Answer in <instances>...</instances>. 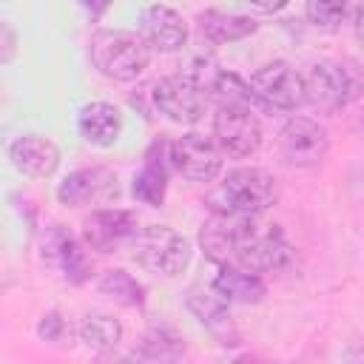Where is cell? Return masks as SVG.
<instances>
[{"label":"cell","instance_id":"6da1fadb","mask_svg":"<svg viewBox=\"0 0 364 364\" xmlns=\"http://www.w3.org/2000/svg\"><path fill=\"white\" fill-rule=\"evenodd\" d=\"M202 253L219 267H245L253 273L284 270L293 262V247L279 225L259 222V216L213 213L199 230Z\"/></svg>","mask_w":364,"mask_h":364},{"label":"cell","instance_id":"7a4b0ae2","mask_svg":"<svg viewBox=\"0 0 364 364\" xmlns=\"http://www.w3.org/2000/svg\"><path fill=\"white\" fill-rule=\"evenodd\" d=\"M279 188L276 179L262 168H236L230 171L208 196L213 213L228 216H259L276 205Z\"/></svg>","mask_w":364,"mask_h":364},{"label":"cell","instance_id":"3957f363","mask_svg":"<svg viewBox=\"0 0 364 364\" xmlns=\"http://www.w3.org/2000/svg\"><path fill=\"white\" fill-rule=\"evenodd\" d=\"M151 60V46L142 34L122 28H102L91 37V63L100 74L117 82L136 80Z\"/></svg>","mask_w":364,"mask_h":364},{"label":"cell","instance_id":"277c9868","mask_svg":"<svg viewBox=\"0 0 364 364\" xmlns=\"http://www.w3.org/2000/svg\"><path fill=\"white\" fill-rule=\"evenodd\" d=\"M131 256L156 276H179L191 262V242L168 225H145L131 239Z\"/></svg>","mask_w":364,"mask_h":364},{"label":"cell","instance_id":"5b68a950","mask_svg":"<svg viewBox=\"0 0 364 364\" xmlns=\"http://www.w3.org/2000/svg\"><path fill=\"white\" fill-rule=\"evenodd\" d=\"M355 74L338 60H321L304 77V102L318 114H338L355 97Z\"/></svg>","mask_w":364,"mask_h":364},{"label":"cell","instance_id":"8992f818","mask_svg":"<svg viewBox=\"0 0 364 364\" xmlns=\"http://www.w3.org/2000/svg\"><path fill=\"white\" fill-rule=\"evenodd\" d=\"M151 97H154V108L179 125L199 122L208 108V91L188 74H173V77L156 80L151 85Z\"/></svg>","mask_w":364,"mask_h":364},{"label":"cell","instance_id":"52a82bcc","mask_svg":"<svg viewBox=\"0 0 364 364\" xmlns=\"http://www.w3.org/2000/svg\"><path fill=\"white\" fill-rule=\"evenodd\" d=\"M250 91L264 108L296 111L304 102V77L290 63L273 60L250 77Z\"/></svg>","mask_w":364,"mask_h":364},{"label":"cell","instance_id":"ba28073f","mask_svg":"<svg viewBox=\"0 0 364 364\" xmlns=\"http://www.w3.org/2000/svg\"><path fill=\"white\" fill-rule=\"evenodd\" d=\"M213 139L222 154L245 159L262 145V125L250 105H219L213 117Z\"/></svg>","mask_w":364,"mask_h":364},{"label":"cell","instance_id":"9c48e42d","mask_svg":"<svg viewBox=\"0 0 364 364\" xmlns=\"http://www.w3.org/2000/svg\"><path fill=\"white\" fill-rule=\"evenodd\" d=\"M168 154H171V168L188 182H210L222 168V148L216 145V139L199 131L176 136L168 145Z\"/></svg>","mask_w":364,"mask_h":364},{"label":"cell","instance_id":"30bf717a","mask_svg":"<svg viewBox=\"0 0 364 364\" xmlns=\"http://www.w3.org/2000/svg\"><path fill=\"white\" fill-rule=\"evenodd\" d=\"M279 151H282L284 162H290L296 168H313L327 156L330 136L316 119L293 117L279 131Z\"/></svg>","mask_w":364,"mask_h":364},{"label":"cell","instance_id":"8fae6325","mask_svg":"<svg viewBox=\"0 0 364 364\" xmlns=\"http://www.w3.org/2000/svg\"><path fill=\"white\" fill-rule=\"evenodd\" d=\"M43 262L51 264L71 284H82L91 276V262L82 245L63 225H51L43 233Z\"/></svg>","mask_w":364,"mask_h":364},{"label":"cell","instance_id":"7c38bea8","mask_svg":"<svg viewBox=\"0 0 364 364\" xmlns=\"http://www.w3.org/2000/svg\"><path fill=\"white\" fill-rule=\"evenodd\" d=\"M117 196V176L108 168H80L74 173H68L60 188H57V199L68 208H80V205H91V202H108Z\"/></svg>","mask_w":364,"mask_h":364},{"label":"cell","instance_id":"4fadbf2b","mask_svg":"<svg viewBox=\"0 0 364 364\" xmlns=\"http://www.w3.org/2000/svg\"><path fill=\"white\" fill-rule=\"evenodd\" d=\"M136 233V216L131 210H94L82 222V242L91 250L100 253H114L122 242L134 239Z\"/></svg>","mask_w":364,"mask_h":364},{"label":"cell","instance_id":"5bb4252c","mask_svg":"<svg viewBox=\"0 0 364 364\" xmlns=\"http://www.w3.org/2000/svg\"><path fill=\"white\" fill-rule=\"evenodd\" d=\"M139 34L151 46V51L171 54V51H179L185 46L188 26H185V20H182V14L176 9L162 6V3H154L139 17Z\"/></svg>","mask_w":364,"mask_h":364},{"label":"cell","instance_id":"9a60e30c","mask_svg":"<svg viewBox=\"0 0 364 364\" xmlns=\"http://www.w3.org/2000/svg\"><path fill=\"white\" fill-rule=\"evenodd\" d=\"M9 159L11 165L26 173V176H34V179H43V176H51L60 165V151L57 145L43 136V134H20L11 145H9Z\"/></svg>","mask_w":364,"mask_h":364},{"label":"cell","instance_id":"2e32d148","mask_svg":"<svg viewBox=\"0 0 364 364\" xmlns=\"http://www.w3.org/2000/svg\"><path fill=\"white\" fill-rule=\"evenodd\" d=\"M228 299L210 284L208 290L205 287H193L191 293H188V307L196 313V318L219 338V344H225V347H233V344H239V333H236V327H233V321H230V310H228Z\"/></svg>","mask_w":364,"mask_h":364},{"label":"cell","instance_id":"e0dca14e","mask_svg":"<svg viewBox=\"0 0 364 364\" xmlns=\"http://www.w3.org/2000/svg\"><path fill=\"white\" fill-rule=\"evenodd\" d=\"M168 165H171L168 145H154L145 156L142 171L134 173V185H131L134 199H139L142 205H151V208L162 205L165 188H168Z\"/></svg>","mask_w":364,"mask_h":364},{"label":"cell","instance_id":"ac0fdd59","mask_svg":"<svg viewBox=\"0 0 364 364\" xmlns=\"http://www.w3.org/2000/svg\"><path fill=\"white\" fill-rule=\"evenodd\" d=\"M77 128L82 134L85 142L91 145H100V148H108L119 139V131H122V114L117 111V105L111 102H88L82 105L80 117H77Z\"/></svg>","mask_w":364,"mask_h":364},{"label":"cell","instance_id":"d6986e66","mask_svg":"<svg viewBox=\"0 0 364 364\" xmlns=\"http://www.w3.org/2000/svg\"><path fill=\"white\" fill-rule=\"evenodd\" d=\"M196 28L202 34L205 43L210 46H225V43H236L250 37L259 26L256 20L245 17V14H230V11H219V9H208L196 17Z\"/></svg>","mask_w":364,"mask_h":364},{"label":"cell","instance_id":"ffe728a7","mask_svg":"<svg viewBox=\"0 0 364 364\" xmlns=\"http://www.w3.org/2000/svg\"><path fill=\"white\" fill-rule=\"evenodd\" d=\"M228 301H239V304H256L264 299L267 284L262 282L259 273L245 270V267H230V264H219V273L210 282Z\"/></svg>","mask_w":364,"mask_h":364},{"label":"cell","instance_id":"44dd1931","mask_svg":"<svg viewBox=\"0 0 364 364\" xmlns=\"http://www.w3.org/2000/svg\"><path fill=\"white\" fill-rule=\"evenodd\" d=\"M80 338H82L85 347H91L97 353H108V350H114L122 341V324L114 316L94 313V316H85L82 318Z\"/></svg>","mask_w":364,"mask_h":364},{"label":"cell","instance_id":"7402d4cb","mask_svg":"<svg viewBox=\"0 0 364 364\" xmlns=\"http://www.w3.org/2000/svg\"><path fill=\"white\" fill-rule=\"evenodd\" d=\"M97 287H100V293H105V296H111L114 301L128 304V307H139V304L145 301L142 284H139L131 273H125V270H105Z\"/></svg>","mask_w":364,"mask_h":364},{"label":"cell","instance_id":"603a6c76","mask_svg":"<svg viewBox=\"0 0 364 364\" xmlns=\"http://www.w3.org/2000/svg\"><path fill=\"white\" fill-rule=\"evenodd\" d=\"M185 353V344L179 336H173L171 330L165 327H154L142 336V344H139V355L142 358H159V361H173Z\"/></svg>","mask_w":364,"mask_h":364},{"label":"cell","instance_id":"cb8c5ba5","mask_svg":"<svg viewBox=\"0 0 364 364\" xmlns=\"http://www.w3.org/2000/svg\"><path fill=\"white\" fill-rule=\"evenodd\" d=\"M350 0H307V20L318 28H336Z\"/></svg>","mask_w":364,"mask_h":364},{"label":"cell","instance_id":"d4e9b609","mask_svg":"<svg viewBox=\"0 0 364 364\" xmlns=\"http://www.w3.org/2000/svg\"><path fill=\"white\" fill-rule=\"evenodd\" d=\"M63 330H65V321L60 318L57 310L46 313V316L40 318V324H37V333H40V338H46V341H60V338H63Z\"/></svg>","mask_w":364,"mask_h":364},{"label":"cell","instance_id":"484cf974","mask_svg":"<svg viewBox=\"0 0 364 364\" xmlns=\"http://www.w3.org/2000/svg\"><path fill=\"white\" fill-rule=\"evenodd\" d=\"M245 3L262 14H273V11H282L287 6V0H245Z\"/></svg>","mask_w":364,"mask_h":364},{"label":"cell","instance_id":"4316f807","mask_svg":"<svg viewBox=\"0 0 364 364\" xmlns=\"http://www.w3.org/2000/svg\"><path fill=\"white\" fill-rule=\"evenodd\" d=\"M77 3H80V6H82L88 14H91V17H100V14H102V11H105V9H108L114 0H77Z\"/></svg>","mask_w":364,"mask_h":364},{"label":"cell","instance_id":"83f0119b","mask_svg":"<svg viewBox=\"0 0 364 364\" xmlns=\"http://www.w3.org/2000/svg\"><path fill=\"white\" fill-rule=\"evenodd\" d=\"M353 28H355V40H358L361 48H364V3L355 9V23H353Z\"/></svg>","mask_w":364,"mask_h":364},{"label":"cell","instance_id":"f1b7e54d","mask_svg":"<svg viewBox=\"0 0 364 364\" xmlns=\"http://www.w3.org/2000/svg\"><path fill=\"white\" fill-rule=\"evenodd\" d=\"M358 134H361V139H364V111H361V117H358Z\"/></svg>","mask_w":364,"mask_h":364}]
</instances>
